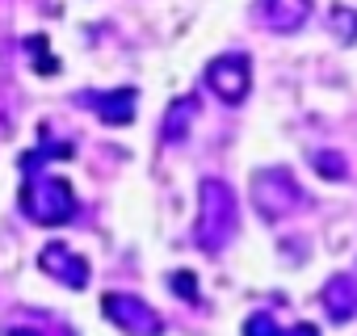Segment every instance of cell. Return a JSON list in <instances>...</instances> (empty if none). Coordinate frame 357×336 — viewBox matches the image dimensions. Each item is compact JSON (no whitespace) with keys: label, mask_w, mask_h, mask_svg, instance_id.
Listing matches in <instances>:
<instances>
[{"label":"cell","mask_w":357,"mask_h":336,"mask_svg":"<svg viewBox=\"0 0 357 336\" xmlns=\"http://www.w3.org/2000/svg\"><path fill=\"white\" fill-rule=\"evenodd\" d=\"M38 269L51 273L55 282H63L68 290H84V286H89V261H84L80 252H72L68 244H59V240H51V244L38 252Z\"/></svg>","instance_id":"obj_6"},{"label":"cell","mask_w":357,"mask_h":336,"mask_svg":"<svg viewBox=\"0 0 357 336\" xmlns=\"http://www.w3.org/2000/svg\"><path fill=\"white\" fill-rule=\"evenodd\" d=\"M282 336H319L311 323H298V328H290V332H282Z\"/></svg>","instance_id":"obj_16"},{"label":"cell","mask_w":357,"mask_h":336,"mask_svg":"<svg viewBox=\"0 0 357 336\" xmlns=\"http://www.w3.org/2000/svg\"><path fill=\"white\" fill-rule=\"evenodd\" d=\"M319 298H324V307H328V315H332L336 323L353 319V315H357V277H353V273H336V277H328Z\"/></svg>","instance_id":"obj_9"},{"label":"cell","mask_w":357,"mask_h":336,"mask_svg":"<svg viewBox=\"0 0 357 336\" xmlns=\"http://www.w3.org/2000/svg\"><path fill=\"white\" fill-rule=\"evenodd\" d=\"M105 126H130L135 122V101L139 93L135 89H105V93H84L80 97Z\"/></svg>","instance_id":"obj_7"},{"label":"cell","mask_w":357,"mask_h":336,"mask_svg":"<svg viewBox=\"0 0 357 336\" xmlns=\"http://www.w3.org/2000/svg\"><path fill=\"white\" fill-rule=\"evenodd\" d=\"M168 286H172V294H181V298L198 303V277H194L190 269H176V273L168 277Z\"/></svg>","instance_id":"obj_14"},{"label":"cell","mask_w":357,"mask_h":336,"mask_svg":"<svg viewBox=\"0 0 357 336\" xmlns=\"http://www.w3.org/2000/svg\"><path fill=\"white\" fill-rule=\"evenodd\" d=\"M22 211H26V219H34L43 227H63L76 219V190L59 173H34V168H26Z\"/></svg>","instance_id":"obj_1"},{"label":"cell","mask_w":357,"mask_h":336,"mask_svg":"<svg viewBox=\"0 0 357 336\" xmlns=\"http://www.w3.org/2000/svg\"><path fill=\"white\" fill-rule=\"evenodd\" d=\"M298 202H303V190H298V181L290 173H282V168H265V173H257V181H252V206L261 211V219H282Z\"/></svg>","instance_id":"obj_4"},{"label":"cell","mask_w":357,"mask_h":336,"mask_svg":"<svg viewBox=\"0 0 357 336\" xmlns=\"http://www.w3.org/2000/svg\"><path fill=\"white\" fill-rule=\"evenodd\" d=\"M101 311H105V319L118 323L126 336H160V332H164V319H160L143 298H135V294L109 290V294L101 298Z\"/></svg>","instance_id":"obj_5"},{"label":"cell","mask_w":357,"mask_h":336,"mask_svg":"<svg viewBox=\"0 0 357 336\" xmlns=\"http://www.w3.org/2000/svg\"><path fill=\"white\" fill-rule=\"evenodd\" d=\"M26 47H30V55H34V63H38V76H55V72H59V59H55V55H47V43H43V34L26 38Z\"/></svg>","instance_id":"obj_13"},{"label":"cell","mask_w":357,"mask_h":336,"mask_svg":"<svg viewBox=\"0 0 357 336\" xmlns=\"http://www.w3.org/2000/svg\"><path fill=\"white\" fill-rule=\"evenodd\" d=\"M194 118H198V97H176L168 105V114H164V126H160L164 143H181L185 130L194 126Z\"/></svg>","instance_id":"obj_10"},{"label":"cell","mask_w":357,"mask_h":336,"mask_svg":"<svg viewBox=\"0 0 357 336\" xmlns=\"http://www.w3.org/2000/svg\"><path fill=\"white\" fill-rule=\"evenodd\" d=\"M240 227V211H236V194L227 181L219 177H206L202 190H198V227H194V240L198 248L206 252H219Z\"/></svg>","instance_id":"obj_2"},{"label":"cell","mask_w":357,"mask_h":336,"mask_svg":"<svg viewBox=\"0 0 357 336\" xmlns=\"http://www.w3.org/2000/svg\"><path fill=\"white\" fill-rule=\"evenodd\" d=\"M244 336H282V328L273 323V315H265V311H257L248 323H244Z\"/></svg>","instance_id":"obj_15"},{"label":"cell","mask_w":357,"mask_h":336,"mask_svg":"<svg viewBox=\"0 0 357 336\" xmlns=\"http://www.w3.org/2000/svg\"><path fill=\"white\" fill-rule=\"evenodd\" d=\"M257 17L273 34H298L311 17V0H257Z\"/></svg>","instance_id":"obj_8"},{"label":"cell","mask_w":357,"mask_h":336,"mask_svg":"<svg viewBox=\"0 0 357 336\" xmlns=\"http://www.w3.org/2000/svg\"><path fill=\"white\" fill-rule=\"evenodd\" d=\"M328 30H332V38H340V43H357V9L332 5V9H328Z\"/></svg>","instance_id":"obj_11"},{"label":"cell","mask_w":357,"mask_h":336,"mask_svg":"<svg viewBox=\"0 0 357 336\" xmlns=\"http://www.w3.org/2000/svg\"><path fill=\"white\" fill-rule=\"evenodd\" d=\"M311 164L319 168V173H324L328 181H344V173H349L340 151H315V155H311Z\"/></svg>","instance_id":"obj_12"},{"label":"cell","mask_w":357,"mask_h":336,"mask_svg":"<svg viewBox=\"0 0 357 336\" xmlns=\"http://www.w3.org/2000/svg\"><path fill=\"white\" fill-rule=\"evenodd\" d=\"M206 84H211V93L223 105H244L248 93H252V63H248V55H240V51L219 55L206 68Z\"/></svg>","instance_id":"obj_3"}]
</instances>
